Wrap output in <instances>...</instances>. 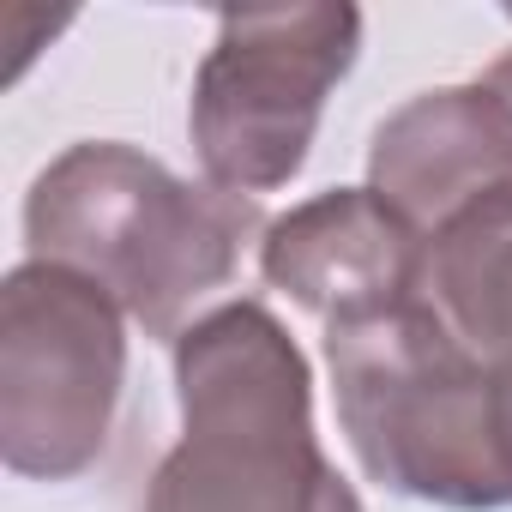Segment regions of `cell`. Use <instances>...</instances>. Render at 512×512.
I'll return each mask as SVG.
<instances>
[{"label": "cell", "mask_w": 512, "mask_h": 512, "mask_svg": "<svg viewBox=\"0 0 512 512\" xmlns=\"http://www.w3.org/2000/svg\"><path fill=\"white\" fill-rule=\"evenodd\" d=\"M181 440L139 512H362L314 434V374L266 302H217L175 338Z\"/></svg>", "instance_id": "1"}, {"label": "cell", "mask_w": 512, "mask_h": 512, "mask_svg": "<svg viewBox=\"0 0 512 512\" xmlns=\"http://www.w3.org/2000/svg\"><path fill=\"white\" fill-rule=\"evenodd\" d=\"M247 235H266L253 199L211 181L193 187L121 139L67 145L25 193L31 260L85 272L169 344L235 278Z\"/></svg>", "instance_id": "2"}, {"label": "cell", "mask_w": 512, "mask_h": 512, "mask_svg": "<svg viewBox=\"0 0 512 512\" xmlns=\"http://www.w3.org/2000/svg\"><path fill=\"white\" fill-rule=\"evenodd\" d=\"M326 368L368 482L446 512L512 506V470L494 434V368L428 296L326 326Z\"/></svg>", "instance_id": "3"}, {"label": "cell", "mask_w": 512, "mask_h": 512, "mask_svg": "<svg viewBox=\"0 0 512 512\" xmlns=\"http://www.w3.org/2000/svg\"><path fill=\"white\" fill-rule=\"evenodd\" d=\"M362 55L356 7H229L199 61L187 133L211 187L260 199L302 175L326 97Z\"/></svg>", "instance_id": "4"}, {"label": "cell", "mask_w": 512, "mask_h": 512, "mask_svg": "<svg viewBox=\"0 0 512 512\" xmlns=\"http://www.w3.org/2000/svg\"><path fill=\"white\" fill-rule=\"evenodd\" d=\"M127 392V314L85 272L25 260L0 284V458L31 482L85 476Z\"/></svg>", "instance_id": "5"}, {"label": "cell", "mask_w": 512, "mask_h": 512, "mask_svg": "<svg viewBox=\"0 0 512 512\" xmlns=\"http://www.w3.org/2000/svg\"><path fill=\"white\" fill-rule=\"evenodd\" d=\"M368 187L422 241L494 199H512V97L488 79L410 97L374 127Z\"/></svg>", "instance_id": "6"}, {"label": "cell", "mask_w": 512, "mask_h": 512, "mask_svg": "<svg viewBox=\"0 0 512 512\" xmlns=\"http://www.w3.org/2000/svg\"><path fill=\"white\" fill-rule=\"evenodd\" d=\"M422 266L428 241L374 187L314 193L260 235V278L320 326L422 296Z\"/></svg>", "instance_id": "7"}, {"label": "cell", "mask_w": 512, "mask_h": 512, "mask_svg": "<svg viewBox=\"0 0 512 512\" xmlns=\"http://www.w3.org/2000/svg\"><path fill=\"white\" fill-rule=\"evenodd\" d=\"M422 296L488 368L512 356V199H494L428 241Z\"/></svg>", "instance_id": "8"}, {"label": "cell", "mask_w": 512, "mask_h": 512, "mask_svg": "<svg viewBox=\"0 0 512 512\" xmlns=\"http://www.w3.org/2000/svg\"><path fill=\"white\" fill-rule=\"evenodd\" d=\"M494 434H500V458L512 470V356L494 362Z\"/></svg>", "instance_id": "9"}, {"label": "cell", "mask_w": 512, "mask_h": 512, "mask_svg": "<svg viewBox=\"0 0 512 512\" xmlns=\"http://www.w3.org/2000/svg\"><path fill=\"white\" fill-rule=\"evenodd\" d=\"M506 19H512V13H506Z\"/></svg>", "instance_id": "10"}]
</instances>
